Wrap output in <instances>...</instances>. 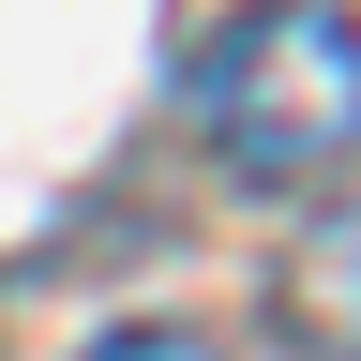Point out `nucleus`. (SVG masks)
<instances>
[{
	"label": "nucleus",
	"instance_id": "1",
	"mask_svg": "<svg viewBox=\"0 0 361 361\" xmlns=\"http://www.w3.org/2000/svg\"><path fill=\"white\" fill-rule=\"evenodd\" d=\"M196 135L256 196H301V180L361 166V16L346 0H241L196 45Z\"/></svg>",
	"mask_w": 361,
	"mask_h": 361
},
{
	"label": "nucleus",
	"instance_id": "2",
	"mask_svg": "<svg viewBox=\"0 0 361 361\" xmlns=\"http://www.w3.org/2000/svg\"><path fill=\"white\" fill-rule=\"evenodd\" d=\"M271 331H286L301 361H361V196H331L286 241V271H271Z\"/></svg>",
	"mask_w": 361,
	"mask_h": 361
},
{
	"label": "nucleus",
	"instance_id": "3",
	"mask_svg": "<svg viewBox=\"0 0 361 361\" xmlns=\"http://www.w3.org/2000/svg\"><path fill=\"white\" fill-rule=\"evenodd\" d=\"M75 361H226V346L196 331V316H121V331H90Z\"/></svg>",
	"mask_w": 361,
	"mask_h": 361
}]
</instances>
